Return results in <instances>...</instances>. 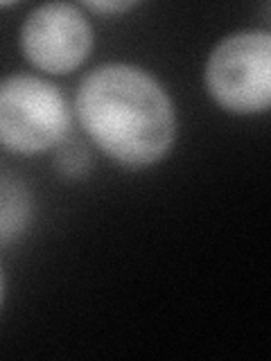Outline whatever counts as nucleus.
<instances>
[{
  "label": "nucleus",
  "mask_w": 271,
  "mask_h": 361,
  "mask_svg": "<svg viewBox=\"0 0 271 361\" xmlns=\"http://www.w3.org/2000/svg\"><path fill=\"white\" fill-rule=\"evenodd\" d=\"M136 5H138V3H127V0H120V3H116V0H109V3H86L88 9L102 11V14H118V11H129Z\"/></svg>",
  "instance_id": "obj_7"
},
{
  "label": "nucleus",
  "mask_w": 271,
  "mask_h": 361,
  "mask_svg": "<svg viewBox=\"0 0 271 361\" xmlns=\"http://www.w3.org/2000/svg\"><path fill=\"white\" fill-rule=\"evenodd\" d=\"M25 59L50 75L77 71L93 50V27L84 11L68 3H48L32 9L20 27Z\"/></svg>",
  "instance_id": "obj_4"
},
{
  "label": "nucleus",
  "mask_w": 271,
  "mask_h": 361,
  "mask_svg": "<svg viewBox=\"0 0 271 361\" xmlns=\"http://www.w3.org/2000/svg\"><path fill=\"white\" fill-rule=\"evenodd\" d=\"M11 5H14V3H0V9H3V7H11Z\"/></svg>",
  "instance_id": "obj_9"
},
{
  "label": "nucleus",
  "mask_w": 271,
  "mask_h": 361,
  "mask_svg": "<svg viewBox=\"0 0 271 361\" xmlns=\"http://www.w3.org/2000/svg\"><path fill=\"white\" fill-rule=\"evenodd\" d=\"M0 300H3V271H0Z\"/></svg>",
  "instance_id": "obj_8"
},
{
  "label": "nucleus",
  "mask_w": 271,
  "mask_h": 361,
  "mask_svg": "<svg viewBox=\"0 0 271 361\" xmlns=\"http://www.w3.org/2000/svg\"><path fill=\"white\" fill-rule=\"evenodd\" d=\"M32 217V199L18 178H0V244L14 242L25 233Z\"/></svg>",
  "instance_id": "obj_5"
},
{
  "label": "nucleus",
  "mask_w": 271,
  "mask_h": 361,
  "mask_svg": "<svg viewBox=\"0 0 271 361\" xmlns=\"http://www.w3.org/2000/svg\"><path fill=\"white\" fill-rule=\"evenodd\" d=\"M71 135V106L59 86L37 75L0 79V147L34 156Z\"/></svg>",
  "instance_id": "obj_2"
},
{
  "label": "nucleus",
  "mask_w": 271,
  "mask_h": 361,
  "mask_svg": "<svg viewBox=\"0 0 271 361\" xmlns=\"http://www.w3.org/2000/svg\"><path fill=\"white\" fill-rule=\"evenodd\" d=\"M75 116L97 149L129 169L156 165L176 138L167 90L152 73L131 63L90 71L77 88Z\"/></svg>",
  "instance_id": "obj_1"
},
{
  "label": "nucleus",
  "mask_w": 271,
  "mask_h": 361,
  "mask_svg": "<svg viewBox=\"0 0 271 361\" xmlns=\"http://www.w3.org/2000/svg\"><path fill=\"white\" fill-rule=\"evenodd\" d=\"M54 149H56L54 165L68 178L84 176L88 169L93 167V156H90L86 142H82L79 138H71V135H68V138L61 140Z\"/></svg>",
  "instance_id": "obj_6"
},
{
  "label": "nucleus",
  "mask_w": 271,
  "mask_h": 361,
  "mask_svg": "<svg viewBox=\"0 0 271 361\" xmlns=\"http://www.w3.org/2000/svg\"><path fill=\"white\" fill-rule=\"evenodd\" d=\"M206 88L235 116L265 113L271 102V34L242 30L215 45L206 61Z\"/></svg>",
  "instance_id": "obj_3"
}]
</instances>
